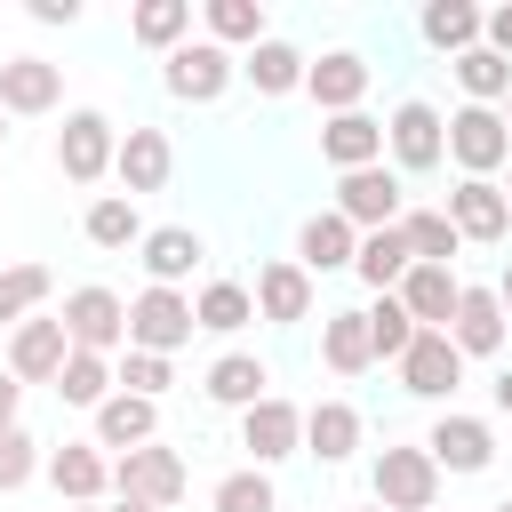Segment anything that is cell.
Here are the masks:
<instances>
[{
	"label": "cell",
	"instance_id": "obj_31",
	"mask_svg": "<svg viewBox=\"0 0 512 512\" xmlns=\"http://www.w3.org/2000/svg\"><path fill=\"white\" fill-rule=\"evenodd\" d=\"M408 264H416V256H408V240H400V224H392V232H360V256H352V280H360V288H376V296H392V288L408 280Z\"/></svg>",
	"mask_w": 512,
	"mask_h": 512
},
{
	"label": "cell",
	"instance_id": "obj_48",
	"mask_svg": "<svg viewBox=\"0 0 512 512\" xmlns=\"http://www.w3.org/2000/svg\"><path fill=\"white\" fill-rule=\"evenodd\" d=\"M496 296H504V320H512V264H504V280H496Z\"/></svg>",
	"mask_w": 512,
	"mask_h": 512
},
{
	"label": "cell",
	"instance_id": "obj_39",
	"mask_svg": "<svg viewBox=\"0 0 512 512\" xmlns=\"http://www.w3.org/2000/svg\"><path fill=\"white\" fill-rule=\"evenodd\" d=\"M448 72H456L464 104H496V112H504V96H512V64H504V56L488 48V40H480V48H464V56L448 64Z\"/></svg>",
	"mask_w": 512,
	"mask_h": 512
},
{
	"label": "cell",
	"instance_id": "obj_41",
	"mask_svg": "<svg viewBox=\"0 0 512 512\" xmlns=\"http://www.w3.org/2000/svg\"><path fill=\"white\" fill-rule=\"evenodd\" d=\"M368 344H376V360H408V344H416V320H408V304L400 296H376L368 304Z\"/></svg>",
	"mask_w": 512,
	"mask_h": 512
},
{
	"label": "cell",
	"instance_id": "obj_55",
	"mask_svg": "<svg viewBox=\"0 0 512 512\" xmlns=\"http://www.w3.org/2000/svg\"><path fill=\"white\" fill-rule=\"evenodd\" d=\"M360 512H384V504H360Z\"/></svg>",
	"mask_w": 512,
	"mask_h": 512
},
{
	"label": "cell",
	"instance_id": "obj_11",
	"mask_svg": "<svg viewBox=\"0 0 512 512\" xmlns=\"http://www.w3.org/2000/svg\"><path fill=\"white\" fill-rule=\"evenodd\" d=\"M64 360H72V336H64L56 312H32L24 328H8V376L16 384H56Z\"/></svg>",
	"mask_w": 512,
	"mask_h": 512
},
{
	"label": "cell",
	"instance_id": "obj_20",
	"mask_svg": "<svg viewBox=\"0 0 512 512\" xmlns=\"http://www.w3.org/2000/svg\"><path fill=\"white\" fill-rule=\"evenodd\" d=\"M112 176H120V192H128V200H136V192H160V184L176 176V144H168V128H128V136H120Z\"/></svg>",
	"mask_w": 512,
	"mask_h": 512
},
{
	"label": "cell",
	"instance_id": "obj_33",
	"mask_svg": "<svg viewBox=\"0 0 512 512\" xmlns=\"http://www.w3.org/2000/svg\"><path fill=\"white\" fill-rule=\"evenodd\" d=\"M80 232H88V248H144V216H136L128 192H96L88 216H80Z\"/></svg>",
	"mask_w": 512,
	"mask_h": 512
},
{
	"label": "cell",
	"instance_id": "obj_2",
	"mask_svg": "<svg viewBox=\"0 0 512 512\" xmlns=\"http://www.w3.org/2000/svg\"><path fill=\"white\" fill-rule=\"evenodd\" d=\"M384 152H392V168H400V176H432V168L448 160V120H440V104L400 96V104H392V120H384Z\"/></svg>",
	"mask_w": 512,
	"mask_h": 512
},
{
	"label": "cell",
	"instance_id": "obj_49",
	"mask_svg": "<svg viewBox=\"0 0 512 512\" xmlns=\"http://www.w3.org/2000/svg\"><path fill=\"white\" fill-rule=\"evenodd\" d=\"M112 512H160V504H136V496H120V504H112Z\"/></svg>",
	"mask_w": 512,
	"mask_h": 512
},
{
	"label": "cell",
	"instance_id": "obj_52",
	"mask_svg": "<svg viewBox=\"0 0 512 512\" xmlns=\"http://www.w3.org/2000/svg\"><path fill=\"white\" fill-rule=\"evenodd\" d=\"M488 512H512V496H504V504H488Z\"/></svg>",
	"mask_w": 512,
	"mask_h": 512
},
{
	"label": "cell",
	"instance_id": "obj_46",
	"mask_svg": "<svg viewBox=\"0 0 512 512\" xmlns=\"http://www.w3.org/2000/svg\"><path fill=\"white\" fill-rule=\"evenodd\" d=\"M16 408H24V384H16V376H0V432L16 424Z\"/></svg>",
	"mask_w": 512,
	"mask_h": 512
},
{
	"label": "cell",
	"instance_id": "obj_6",
	"mask_svg": "<svg viewBox=\"0 0 512 512\" xmlns=\"http://www.w3.org/2000/svg\"><path fill=\"white\" fill-rule=\"evenodd\" d=\"M112 160H120V128H112L96 104L64 112V128H56V168H64V184H96V176H112Z\"/></svg>",
	"mask_w": 512,
	"mask_h": 512
},
{
	"label": "cell",
	"instance_id": "obj_21",
	"mask_svg": "<svg viewBox=\"0 0 512 512\" xmlns=\"http://www.w3.org/2000/svg\"><path fill=\"white\" fill-rule=\"evenodd\" d=\"M256 320H272V328L312 320V272H304L296 256H272V264L256 272Z\"/></svg>",
	"mask_w": 512,
	"mask_h": 512
},
{
	"label": "cell",
	"instance_id": "obj_22",
	"mask_svg": "<svg viewBox=\"0 0 512 512\" xmlns=\"http://www.w3.org/2000/svg\"><path fill=\"white\" fill-rule=\"evenodd\" d=\"M48 488H56L64 504H96V496L112 488V456H104L96 440H64V448H48Z\"/></svg>",
	"mask_w": 512,
	"mask_h": 512
},
{
	"label": "cell",
	"instance_id": "obj_23",
	"mask_svg": "<svg viewBox=\"0 0 512 512\" xmlns=\"http://www.w3.org/2000/svg\"><path fill=\"white\" fill-rule=\"evenodd\" d=\"M320 160H328L336 176H352V168H384V120H368V112H336V120L320 128Z\"/></svg>",
	"mask_w": 512,
	"mask_h": 512
},
{
	"label": "cell",
	"instance_id": "obj_13",
	"mask_svg": "<svg viewBox=\"0 0 512 512\" xmlns=\"http://www.w3.org/2000/svg\"><path fill=\"white\" fill-rule=\"evenodd\" d=\"M504 336H512V320H504V296H496V288H480V280H464V296H456V320H448V344H456L464 360H496V352H504Z\"/></svg>",
	"mask_w": 512,
	"mask_h": 512
},
{
	"label": "cell",
	"instance_id": "obj_47",
	"mask_svg": "<svg viewBox=\"0 0 512 512\" xmlns=\"http://www.w3.org/2000/svg\"><path fill=\"white\" fill-rule=\"evenodd\" d=\"M488 400H496V416H504V424H512V368H504V376H496V384H488Z\"/></svg>",
	"mask_w": 512,
	"mask_h": 512
},
{
	"label": "cell",
	"instance_id": "obj_30",
	"mask_svg": "<svg viewBox=\"0 0 512 512\" xmlns=\"http://www.w3.org/2000/svg\"><path fill=\"white\" fill-rule=\"evenodd\" d=\"M128 40L176 56V48L192 40V0H136V8H128Z\"/></svg>",
	"mask_w": 512,
	"mask_h": 512
},
{
	"label": "cell",
	"instance_id": "obj_10",
	"mask_svg": "<svg viewBox=\"0 0 512 512\" xmlns=\"http://www.w3.org/2000/svg\"><path fill=\"white\" fill-rule=\"evenodd\" d=\"M424 448H432L440 480H448V472H488V464H496V424H488V416H464V408H440L432 432H424Z\"/></svg>",
	"mask_w": 512,
	"mask_h": 512
},
{
	"label": "cell",
	"instance_id": "obj_4",
	"mask_svg": "<svg viewBox=\"0 0 512 512\" xmlns=\"http://www.w3.org/2000/svg\"><path fill=\"white\" fill-rule=\"evenodd\" d=\"M232 80H240V56L216 48V40H184L176 56H160V88H168L176 104H216Z\"/></svg>",
	"mask_w": 512,
	"mask_h": 512
},
{
	"label": "cell",
	"instance_id": "obj_5",
	"mask_svg": "<svg viewBox=\"0 0 512 512\" xmlns=\"http://www.w3.org/2000/svg\"><path fill=\"white\" fill-rule=\"evenodd\" d=\"M448 160H456L464 176L512 168V128H504V112H496V104H456V112H448Z\"/></svg>",
	"mask_w": 512,
	"mask_h": 512
},
{
	"label": "cell",
	"instance_id": "obj_36",
	"mask_svg": "<svg viewBox=\"0 0 512 512\" xmlns=\"http://www.w3.org/2000/svg\"><path fill=\"white\" fill-rule=\"evenodd\" d=\"M48 296H56V272H48V264H0V336L24 328Z\"/></svg>",
	"mask_w": 512,
	"mask_h": 512
},
{
	"label": "cell",
	"instance_id": "obj_29",
	"mask_svg": "<svg viewBox=\"0 0 512 512\" xmlns=\"http://www.w3.org/2000/svg\"><path fill=\"white\" fill-rule=\"evenodd\" d=\"M304 72H312V56H304L296 40H264V48H248V56H240V80H248L256 96H296V88H304Z\"/></svg>",
	"mask_w": 512,
	"mask_h": 512
},
{
	"label": "cell",
	"instance_id": "obj_3",
	"mask_svg": "<svg viewBox=\"0 0 512 512\" xmlns=\"http://www.w3.org/2000/svg\"><path fill=\"white\" fill-rule=\"evenodd\" d=\"M56 320H64V336H72V352H104V360L128 352V304H120L104 280H80Z\"/></svg>",
	"mask_w": 512,
	"mask_h": 512
},
{
	"label": "cell",
	"instance_id": "obj_51",
	"mask_svg": "<svg viewBox=\"0 0 512 512\" xmlns=\"http://www.w3.org/2000/svg\"><path fill=\"white\" fill-rule=\"evenodd\" d=\"M504 128H512V96H504Z\"/></svg>",
	"mask_w": 512,
	"mask_h": 512
},
{
	"label": "cell",
	"instance_id": "obj_19",
	"mask_svg": "<svg viewBox=\"0 0 512 512\" xmlns=\"http://www.w3.org/2000/svg\"><path fill=\"white\" fill-rule=\"evenodd\" d=\"M200 256H208V240H200L192 224H160V232H144V248H136L144 288H184V280L200 272Z\"/></svg>",
	"mask_w": 512,
	"mask_h": 512
},
{
	"label": "cell",
	"instance_id": "obj_43",
	"mask_svg": "<svg viewBox=\"0 0 512 512\" xmlns=\"http://www.w3.org/2000/svg\"><path fill=\"white\" fill-rule=\"evenodd\" d=\"M112 368H120V392H136V400H160L176 384V360H160V352H120Z\"/></svg>",
	"mask_w": 512,
	"mask_h": 512
},
{
	"label": "cell",
	"instance_id": "obj_12",
	"mask_svg": "<svg viewBox=\"0 0 512 512\" xmlns=\"http://www.w3.org/2000/svg\"><path fill=\"white\" fill-rule=\"evenodd\" d=\"M240 448H248V464H256V472L288 464V456L304 448V408H296V400H280V392H272V400H256V408L240 416Z\"/></svg>",
	"mask_w": 512,
	"mask_h": 512
},
{
	"label": "cell",
	"instance_id": "obj_9",
	"mask_svg": "<svg viewBox=\"0 0 512 512\" xmlns=\"http://www.w3.org/2000/svg\"><path fill=\"white\" fill-rule=\"evenodd\" d=\"M184 488H192V472H184V456L168 440L112 456V496H136V504H160L168 512V504H184Z\"/></svg>",
	"mask_w": 512,
	"mask_h": 512
},
{
	"label": "cell",
	"instance_id": "obj_25",
	"mask_svg": "<svg viewBox=\"0 0 512 512\" xmlns=\"http://www.w3.org/2000/svg\"><path fill=\"white\" fill-rule=\"evenodd\" d=\"M352 256H360V232H352L336 208H320V216L296 224V264H304V272H352Z\"/></svg>",
	"mask_w": 512,
	"mask_h": 512
},
{
	"label": "cell",
	"instance_id": "obj_24",
	"mask_svg": "<svg viewBox=\"0 0 512 512\" xmlns=\"http://www.w3.org/2000/svg\"><path fill=\"white\" fill-rule=\"evenodd\" d=\"M360 408L352 400H312L304 408V456H320V464H352L360 456Z\"/></svg>",
	"mask_w": 512,
	"mask_h": 512
},
{
	"label": "cell",
	"instance_id": "obj_14",
	"mask_svg": "<svg viewBox=\"0 0 512 512\" xmlns=\"http://www.w3.org/2000/svg\"><path fill=\"white\" fill-rule=\"evenodd\" d=\"M456 384H464V352L448 344V328H416V344H408V360H400V392H416V400H456Z\"/></svg>",
	"mask_w": 512,
	"mask_h": 512
},
{
	"label": "cell",
	"instance_id": "obj_54",
	"mask_svg": "<svg viewBox=\"0 0 512 512\" xmlns=\"http://www.w3.org/2000/svg\"><path fill=\"white\" fill-rule=\"evenodd\" d=\"M504 200H512V168H504Z\"/></svg>",
	"mask_w": 512,
	"mask_h": 512
},
{
	"label": "cell",
	"instance_id": "obj_32",
	"mask_svg": "<svg viewBox=\"0 0 512 512\" xmlns=\"http://www.w3.org/2000/svg\"><path fill=\"white\" fill-rule=\"evenodd\" d=\"M200 24H208V40H216V48H264V40H272L264 0H208V8H200Z\"/></svg>",
	"mask_w": 512,
	"mask_h": 512
},
{
	"label": "cell",
	"instance_id": "obj_26",
	"mask_svg": "<svg viewBox=\"0 0 512 512\" xmlns=\"http://www.w3.org/2000/svg\"><path fill=\"white\" fill-rule=\"evenodd\" d=\"M392 296L408 304V320H416V328H448V320H456V296H464V280H456L448 264H408V280H400Z\"/></svg>",
	"mask_w": 512,
	"mask_h": 512
},
{
	"label": "cell",
	"instance_id": "obj_8",
	"mask_svg": "<svg viewBox=\"0 0 512 512\" xmlns=\"http://www.w3.org/2000/svg\"><path fill=\"white\" fill-rule=\"evenodd\" d=\"M192 296L184 288H144L136 304H128V352H160V360H176L184 344H192Z\"/></svg>",
	"mask_w": 512,
	"mask_h": 512
},
{
	"label": "cell",
	"instance_id": "obj_45",
	"mask_svg": "<svg viewBox=\"0 0 512 512\" xmlns=\"http://www.w3.org/2000/svg\"><path fill=\"white\" fill-rule=\"evenodd\" d=\"M32 24H80V0H32Z\"/></svg>",
	"mask_w": 512,
	"mask_h": 512
},
{
	"label": "cell",
	"instance_id": "obj_42",
	"mask_svg": "<svg viewBox=\"0 0 512 512\" xmlns=\"http://www.w3.org/2000/svg\"><path fill=\"white\" fill-rule=\"evenodd\" d=\"M32 472H48V456H40V440H32L24 424H8V432H0V496H16Z\"/></svg>",
	"mask_w": 512,
	"mask_h": 512
},
{
	"label": "cell",
	"instance_id": "obj_53",
	"mask_svg": "<svg viewBox=\"0 0 512 512\" xmlns=\"http://www.w3.org/2000/svg\"><path fill=\"white\" fill-rule=\"evenodd\" d=\"M0 144H8V112H0Z\"/></svg>",
	"mask_w": 512,
	"mask_h": 512
},
{
	"label": "cell",
	"instance_id": "obj_27",
	"mask_svg": "<svg viewBox=\"0 0 512 512\" xmlns=\"http://www.w3.org/2000/svg\"><path fill=\"white\" fill-rule=\"evenodd\" d=\"M200 392L216 400V408H256V400H272V368L256 360V352H224V360H208V376H200Z\"/></svg>",
	"mask_w": 512,
	"mask_h": 512
},
{
	"label": "cell",
	"instance_id": "obj_40",
	"mask_svg": "<svg viewBox=\"0 0 512 512\" xmlns=\"http://www.w3.org/2000/svg\"><path fill=\"white\" fill-rule=\"evenodd\" d=\"M208 512H280V488H272V472L240 464V472H224V480H216Z\"/></svg>",
	"mask_w": 512,
	"mask_h": 512
},
{
	"label": "cell",
	"instance_id": "obj_1",
	"mask_svg": "<svg viewBox=\"0 0 512 512\" xmlns=\"http://www.w3.org/2000/svg\"><path fill=\"white\" fill-rule=\"evenodd\" d=\"M368 504H384V512H432V504H440V464H432V448H424V440L376 448V464H368Z\"/></svg>",
	"mask_w": 512,
	"mask_h": 512
},
{
	"label": "cell",
	"instance_id": "obj_17",
	"mask_svg": "<svg viewBox=\"0 0 512 512\" xmlns=\"http://www.w3.org/2000/svg\"><path fill=\"white\" fill-rule=\"evenodd\" d=\"M368 56L360 48H328V56H312V72H304V96L336 120V112H360V96H368Z\"/></svg>",
	"mask_w": 512,
	"mask_h": 512
},
{
	"label": "cell",
	"instance_id": "obj_28",
	"mask_svg": "<svg viewBox=\"0 0 512 512\" xmlns=\"http://www.w3.org/2000/svg\"><path fill=\"white\" fill-rule=\"evenodd\" d=\"M160 440V400H136V392H112L96 408V448L128 456V448H152Z\"/></svg>",
	"mask_w": 512,
	"mask_h": 512
},
{
	"label": "cell",
	"instance_id": "obj_16",
	"mask_svg": "<svg viewBox=\"0 0 512 512\" xmlns=\"http://www.w3.org/2000/svg\"><path fill=\"white\" fill-rule=\"evenodd\" d=\"M56 104H64V64H48V56H8L0 64V112L8 120H40Z\"/></svg>",
	"mask_w": 512,
	"mask_h": 512
},
{
	"label": "cell",
	"instance_id": "obj_38",
	"mask_svg": "<svg viewBox=\"0 0 512 512\" xmlns=\"http://www.w3.org/2000/svg\"><path fill=\"white\" fill-rule=\"evenodd\" d=\"M192 320H200L208 336H240V328L256 320V288H240V280H208V288L192 296Z\"/></svg>",
	"mask_w": 512,
	"mask_h": 512
},
{
	"label": "cell",
	"instance_id": "obj_35",
	"mask_svg": "<svg viewBox=\"0 0 512 512\" xmlns=\"http://www.w3.org/2000/svg\"><path fill=\"white\" fill-rule=\"evenodd\" d=\"M112 392H120V368H112L104 352H72L64 376H56V400H64V408H88V416H96Z\"/></svg>",
	"mask_w": 512,
	"mask_h": 512
},
{
	"label": "cell",
	"instance_id": "obj_44",
	"mask_svg": "<svg viewBox=\"0 0 512 512\" xmlns=\"http://www.w3.org/2000/svg\"><path fill=\"white\" fill-rule=\"evenodd\" d=\"M488 48L512 64V0H504V8H488Z\"/></svg>",
	"mask_w": 512,
	"mask_h": 512
},
{
	"label": "cell",
	"instance_id": "obj_34",
	"mask_svg": "<svg viewBox=\"0 0 512 512\" xmlns=\"http://www.w3.org/2000/svg\"><path fill=\"white\" fill-rule=\"evenodd\" d=\"M320 360H328L336 376H360V368H376L368 312H328V320H320Z\"/></svg>",
	"mask_w": 512,
	"mask_h": 512
},
{
	"label": "cell",
	"instance_id": "obj_37",
	"mask_svg": "<svg viewBox=\"0 0 512 512\" xmlns=\"http://www.w3.org/2000/svg\"><path fill=\"white\" fill-rule=\"evenodd\" d=\"M400 240H408V256H416V264H448V272H456L464 232L448 224V208H408V216H400Z\"/></svg>",
	"mask_w": 512,
	"mask_h": 512
},
{
	"label": "cell",
	"instance_id": "obj_7",
	"mask_svg": "<svg viewBox=\"0 0 512 512\" xmlns=\"http://www.w3.org/2000/svg\"><path fill=\"white\" fill-rule=\"evenodd\" d=\"M336 216H344L352 232H392V224L408 216L400 168H352V176H336Z\"/></svg>",
	"mask_w": 512,
	"mask_h": 512
},
{
	"label": "cell",
	"instance_id": "obj_18",
	"mask_svg": "<svg viewBox=\"0 0 512 512\" xmlns=\"http://www.w3.org/2000/svg\"><path fill=\"white\" fill-rule=\"evenodd\" d=\"M416 40L432 48V56H464V48H480L488 40V8H472V0H424L416 8Z\"/></svg>",
	"mask_w": 512,
	"mask_h": 512
},
{
	"label": "cell",
	"instance_id": "obj_15",
	"mask_svg": "<svg viewBox=\"0 0 512 512\" xmlns=\"http://www.w3.org/2000/svg\"><path fill=\"white\" fill-rule=\"evenodd\" d=\"M448 224H456L464 240L496 248V240L512 232V200H504V184H496V176H456V192H448Z\"/></svg>",
	"mask_w": 512,
	"mask_h": 512
},
{
	"label": "cell",
	"instance_id": "obj_50",
	"mask_svg": "<svg viewBox=\"0 0 512 512\" xmlns=\"http://www.w3.org/2000/svg\"><path fill=\"white\" fill-rule=\"evenodd\" d=\"M64 512H96V504H64Z\"/></svg>",
	"mask_w": 512,
	"mask_h": 512
}]
</instances>
